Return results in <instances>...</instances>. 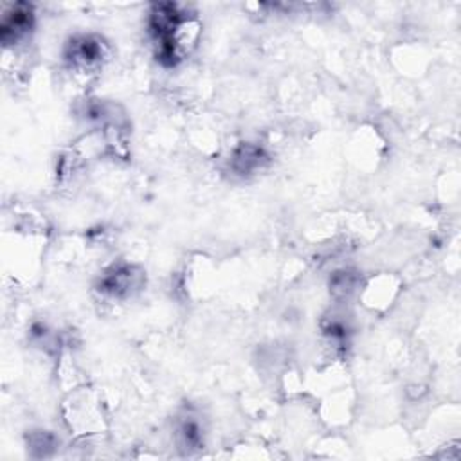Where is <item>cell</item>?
<instances>
[{"instance_id":"5","label":"cell","mask_w":461,"mask_h":461,"mask_svg":"<svg viewBox=\"0 0 461 461\" xmlns=\"http://www.w3.org/2000/svg\"><path fill=\"white\" fill-rule=\"evenodd\" d=\"M178 438L182 439L184 447H198L202 443V427L194 416H184L178 425Z\"/></svg>"},{"instance_id":"3","label":"cell","mask_w":461,"mask_h":461,"mask_svg":"<svg viewBox=\"0 0 461 461\" xmlns=\"http://www.w3.org/2000/svg\"><path fill=\"white\" fill-rule=\"evenodd\" d=\"M142 274L135 270L131 265L112 267L101 277L99 290L110 297H128L133 290H139Z\"/></svg>"},{"instance_id":"4","label":"cell","mask_w":461,"mask_h":461,"mask_svg":"<svg viewBox=\"0 0 461 461\" xmlns=\"http://www.w3.org/2000/svg\"><path fill=\"white\" fill-rule=\"evenodd\" d=\"M265 160V153L261 148H256V146H250V144H245L241 146L234 157H232V164L234 167L240 171V173H249L256 167L261 166V162Z\"/></svg>"},{"instance_id":"1","label":"cell","mask_w":461,"mask_h":461,"mask_svg":"<svg viewBox=\"0 0 461 461\" xmlns=\"http://www.w3.org/2000/svg\"><path fill=\"white\" fill-rule=\"evenodd\" d=\"M106 52L104 41L95 34H79L68 40L65 49V59L81 70H90L101 65Z\"/></svg>"},{"instance_id":"2","label":"cell","mask_w":461,"mask_h":461,"mask_svg":"<svg viewBox=\"0 0 461 461\" xmlns=\"http://www.w3.org/2000/svg\"><path fill=\"white\" fill-rule=\"evenodd\" d=\"M34 27V11L29 4H14L2 16V41L5 47L23 41Z\"/></svg>"}]
</instances>
